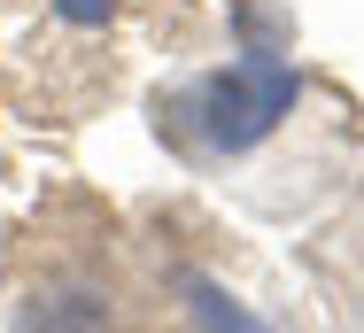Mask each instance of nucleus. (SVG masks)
<instances>
[{
	"label": "nucleus",
	"instance_id": "3",
	"mask_svg": "<svg viewBox=\"0 0 364 333\" xmlns=\"http://www.w3.org/2000/svg\"><path fill=\"white\" fill-rule=\"evenodd\" d=\"M31 333H101V302L93 295H55L31 310Z\"/></svg>",
	"mask_w": 364,
	"mask_h": 333
},
{
	"label": "nucleus",
	"instance_id": "2",
	"mask_svg": "<svg viewBox=\"0 0 364 333\" xmlns=\"http://www.w3.org/2000/svg\"><path fill=\"white\" fill-rule=\"evenodd\" d=\"M194 318H202V333H272L256 310H240L225 287H202V279H194Z\"/></svg>",
	"mask_w": 364,
	"mask_h": 333
},
{
	"label": "nucleus",
	"instance_id": "1",
	"mask_svg": "<svg viewBox=\"0 0 364 333\" xmlns=\"http://www.w3.org/2000/svg\"><path fill=\"white\" fill-rule=\"evenodd\" d=\"M294 101H302V78L287 63H240V70L202 78L178 101V125L202 139V147H218V155H240V147H256V139L272 132Z\"/></svg>",
	"mask_w": 364,
	"mask_h": 333
},
{
	"label": "nucleus",
	"instance_id": "4",
	"mask_svg": "<svg viewBox=\"0 0 364 333\" xmlns=\"http://www.w3.org/2000/svg\"><path fill=\"white\" fill-rule=\"evenodd\" d=\"M109 8H117V0H55L63 23H109Z\"/></svg>",
	"mask_w": 364,
	"mask_h": 333
}]
</instances>
